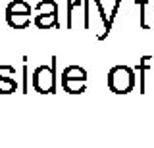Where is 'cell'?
Segmentation results:
<instances>
[{"instance_id":"1","label":"cell","mask_w":154,"mask_h":148,"mask_svg":"<svg viewBox=\"0 0 154 148\" xmlns=\"http://www.w3.org/2000/svg\"><path fill=\"white\" fill-rule=\"evenodd\" d=\"M108 85L116 94H127L135 87V75L125 65H116L108 73Z\"/></svg>"},{"instance_id":"2","label":"cell","mask_w":154,"mask_h":148,"mask_svg":"<svg viewBox=\"0 0 154 148\" xmlns=\"http://www.w3.org/2000/svg\"><path fill=\"white\" fill-rule=\"evenodd\" d=\"M6 20L8 25L14 29H21V27L29 25L31 20V6L23 0H16V2H10L6 8Z\"/></svg>"},{"instance_id":"3","label":"cell","mask_w":154,"mask_h":148,"mask_svg":"<svg viewBox=\"0 0 154 148\" xmlns=\"http://www.w3.org/2000/svg\"><path fill=\"white\" fill-rule=\"evenodd\" d=\"M62 87L69 94H79L83 92L87 87V73L85 69L77 68V65H69L62 73Z\"/></svg>"},{"instance_id":"4","label":"cell","mask_w":154,"mask_h":148,"mask_svg":"<svg viewBox=\"0 0 154 148\" xmlns=\"http://www.w3.org/2000/svg\"><path fill=\"white\" fill-rule=\"evenodd\" d=\"M33 87H35L37 92L41 94H52L56 89V77L54 71L48 69L46 65H41V68L35 69L33 73Z\"/></svg>"},{"instance_id":"5","label":"cell","mask_w":154,"mask_h":148,"mask_svg":"<svg viewBox=\"0 0 154 148\" xmlns=\"http://www.w3.org/2000/svg\"><path fill=\"white\" fill-rule=\"evenodd\" d=\"M35 25L41 29H48V27H58V6H54L50 12H45V8L41 4H37L35 8Z\"/></svg>"}]
</instances>
